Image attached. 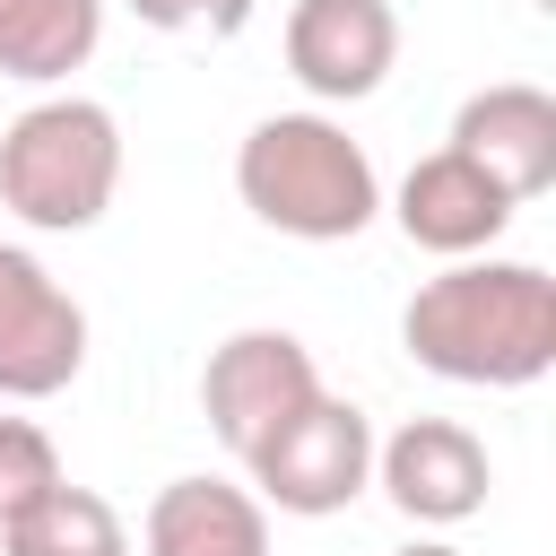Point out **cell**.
<instances>
[{
	"label": "cell",
	"mask_w": 556,
	"mask_h": 556,
	"mask_svg": "<svg viewBox=\"0 0 556 556\" xmlns=\"http://www.w3.org/2000/svg\"><path fill=\"white\" fill-rule=\"evenodd\" d=\"M400 348L469 391H521L556 365V278L539 261L469 252L400 304Z\"/></svg>",
	"instance_id": "cell-1"
},
{
	"label": "cell",
	"mask_w": 556,
	"mask_h": 556,
	"mask_svg": "<svg viewBox=\"0 0 556 556\" xmlns=\"http://www.w3.org/2000/svg\"><path fill=\"white\" fill-rule=\"evenodd\" d=\"M235 200L287 243H356L382 217V174L365 139L330 113H269L235 148Z\"/></svg>",
	"instance_id": "cell-2"
},
{
	"label": "cell",
	"mask_w": 556,
	"mask_h": 556,
	"mask_svg": "<svg viewBox=\"0 0 556 556\" xmlns=\"http://www.w3.org/2000/svg\"><path fill=\"white\" fill-rule=\"evenodd\" d=\"M122 191V122L96 96H35L0 130V208L35 235L104 226Z\"/></svg>",
	"instance_id": "cell-3"
},
{
	"label": "cell",
	"mask_w": 556,
	"mask_h": 556,
	"mask_svg": "<svg viewBox=\"0 0 556 556\" xmlns=\"http://www.w3.org/2000/svg\"><path fill=\"white\" fill-rule=\"evenodd\" d=\"M243 478H252L261 504H278V513H295V521H330V513H348V504L374 486V417H365L356 400H339V391H313V400L243 460Z\"/></svg>",
	"instance_id": "cell-4"
},
{
	"label": "cell",
	"mask_w": 556,
	"mask_h": 556,
	"mask_svg": "<svg viewBox=\"0 0 556 556\" xmlns=\"http://www.w3.org/2000/svg\"><path fill=\"white\" fill-rule=\"evenodd\" d=\"M313 391H321V365H313V348L295 330H235L200 365V417L235 460H252Z\"/></svg>",
	"instance_id": "cell-5"
},
{
	"label": "cell",
	"mask_w": 556,
	"mask_h": 556,
	"mask_svg": "<svg viewBox=\"0 0 556 556\" xmlns=\"http://www.w3.org/2000/svg\"><path fill=\"white\" fill-rule=\"evenodd\" d=\"M78 374H87V304L26 243H0V400H52Z\"/></svg>",
	"instance_id": "cell-6"
},
{
	"label": "cell",
	"mask_w": 556,
	"mask_h": 556,
	"mask_svg": "<svg viewBox=\"0 0 556 556\" xmlns=\"http://www.w3.org/2000/svg\"><path fill=\"white\" fill-rule=\"evenodd\" d=\"M374 486L391 495L400 521H417V530H452V521L486 513L495 460H486V443H478L460 417H408V426L374 434Z\"/></svg>",
	"instance_id": "cell-7"
},
{
	"label": "cell",
	"mask_w": 556,
	"mask_h": 556,
	"mask_svg": "<svg viewBox=\"0 0 556 556\" xmlns=\"http://www.w3.org/2000/svg\"><path fill=\"white\" fill-rule=\"evenodd\" d=\"M400 61L391 0H295L287 9V78L313 104H365Z\"/></svg>",
	"instance_id": "cell-8"
},
{
	"label": "cell",
	"mask_w": 556,
	"mask_h": 556,
	"mask_svg": "<svg viewBox=\"0 0 556 556\" xmlns=\"http://www.w3.org/2000/svg\"><path fill=\"white\" fill-rule=\"evenodd\" d=\"M513 191L486 174V165H469L460 148H434V156H417L408 174H400V191H391V217H400V235L417 243V252H434V261H469V252H495V235L513 226Z\"/></svg>",
	"instance_id": "cell-9"
},
{
	"label": "cell",
	"mask_w": 556,
	"mask_h": 556,
	"mask_svg": "<svg viewBox=\"0 0 556 556\" xmlns=\"http://www.w3.org/2000/svg\"><path fill=\"white\" fill-rule=\"evenodd\" d=\"M443 148H460L469 165H486L513 200H539L556 182V96L530 87V78H495V87L460 96Z\"/></svg>",
	"instance_id": "cell-10"
},
{
	"label": "cell",
	"mask_w": 556,
	"mask_h": 556,
	"mask_svg": "<svg viewBox=\"0 0 556 556\" xmlns=\"http://www.w3.org/2000/svg\"><path fill=\"white\" fill-rule=\"evenodd\" d=\"M139 556H269V504L235 478H165L148 495Z\"/></svg>",
	"instance_id": "cell-11"
},
{
	"label": "cell",
	"mask_w": 556,
	"mask_h": 556,
	"mask_svg": "<svg viewBox=\"0 0 556 556\" xmlns=\"http://www.w3.org/2000/svg\"><path fill=\"white\" fill-rule=\"evenodd\" d=\"M104 43V0H0V78L61 87Z\"/></svg>",
	"instance_id": "cell-12"
},
{
	"label": "cell",
	"mask_w": 556,
	"mask_h": 556,
	"mask_svg": "<svg viewBox=\"0 0 556 556\" xmlns=\"http://www.w3.org/2000/svg\"><path fill=\"white\" fill-rule=\"evenodd\" d=\"M0 556H130V530L96 486L52 478L35 504H17L0 521Z\"/></svg>",
	"instance_id": "cell-13"
},
{
	"label": "cell",
	"mask_w": 556,
	"mask_h": 556,
	"mask_svg": "<svg viewBox=\"0 0 556 556\" xmlns=\"http://www.w3.org/2000/svg\"><path fill=\"white\" fill-rule=\"evenodd\" d=\"M52 478H61V452H52V434H43L35 417H0V521H9L17 504H35Z\"/></svg>",
	"instance_id": "cell-14"
},
{
	"label": "cell",
	"mask_w": 556,
	"mask_h": 556,
	"mask_svg": "<svg viewBox=\"0 0 556 556\" xmlns=\"http://www.w3.org/2000/svg\"><path fill=\"white\" fill-rule=\"evenodd\" d=\"M130 9L156 35H243L252 26V0H130Z\"/></svg>",
	"instance_id": "cell-15"
},
{
	"label": "cell",
	"mask_w": 556,
	"mask_h": 556,
	"mask_svg": "<svg viewBox=\"0 0 556 556\" xmlns=\"http://www.w3.org/2000/svg\"><path fill=\"white\" fill-rule=\"evenodd\" d=\"M391 556H460L452 539H408V547H391Z\"/></svg>",
	"instance_id": "cell-16"
}]
</instances>
